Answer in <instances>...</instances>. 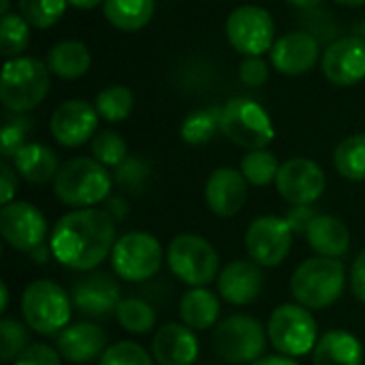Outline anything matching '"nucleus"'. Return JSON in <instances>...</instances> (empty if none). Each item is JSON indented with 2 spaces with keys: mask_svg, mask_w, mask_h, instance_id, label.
I'll return each instance as SVG.
<instances>
[{
  "mask_svg": "<svg viewBox=\"0 0 365 365\" xmlns=\"http://www.w3.org/2000/svg\"><path fill=\"white\" fill-rule=\"evenodd\" d=\"M0 13H2V15L9 13V0H0Z\"/></svg>",
  "mask_w": 365,
  "mask_h": 365,
  "instance_id": "nucleus-53",
  "label": "nucleus"
},
{
  "mask_svg": "<svg viewBox=\"0 0 365 365\" xmlns=\"http://www.w3.org/2000/svg\"><path fill=\"white\" fill-rule=\"evenodd\" d=\"M120 297V284L111 274L105 272H92L83 278H77L71 291L73 306L90 319H107L115 314L122 302Z\"/></svg>",
  "mask_w": 365,
  "mask_h": 365,
  "instance_id": "nucleus-15",
  "label": "nucleus"
},
{
  "mask_svg": "<svg viewBox=\"0 0 365 365\" xmlns=\"http://www.w3.org/2000/svg\"><path fill=\"white\" fill-rule=\"evenodd\" d=\"M21 317L34 334L53 336L68 327L73 317V302L53 280H34L24 289Z\"/></svg>",
  "mask_w": 365,
  "mask_h": 365,
  "instance_id": "nucleus-5",
  "label": "nucleus"
},
{
  "mask_svg": "<svg viewBox=\"0 0 365 365\" xmlns=\"http://www.w3.org/2000/svg\"><path fill=\"white\" fill-rule=\"evenodd\" d=\"M47 220L43 212L28 201H11L0 210V233L4 242L30 255L47 240Z\"/></svg>",
  "mask_w": 365,
  "mask_h": 365,
  "instance_id": "nucleus-13",
  "label": "nucleus"
},
{
  "mask_svg": "<svg viewBox=\"0 0 365 365\" xmlns=\"http://www.w3.org/2000/svg\"><path fill=\"white\" fill-rule=\"evenodd\" d=\"M323 75L334 86H355L365 79V38L342 36L325 49L321 60Z\"/></svg>",
  "mask_w": 365,
  "mask_h": 365,
  "instance_id": "nucleus-16",
  "label": "nucleus"
},
{
  "mask_svg": "<svg viewBox=\"0 0 365 365\" xmlns=\"http://www.w3.org/2000/svg\"><path fill=\"white\" fill-rule=\"evenodd\" d=\"M17 169L15 167H11L6 160H2L0 163V201H2V205H6V203H11L13 201V197H15V192H17Z\"/></svg>",
  "mask_w": 365,
  "mask_h": 365,
  "instance_id": "nucleus-44",
  "label": "nucleus"
},
{
  "mask_svg": "<svg viewBox=\"0 0 365 365\" xmlns=\"http://www.w3.org/2000/svg\"><path fill=\"white\" fill-rule=\"evenodd\" d=\"M96 111L107 122H122L135 107V96L126 86H109L96 96Z\"/></svg>",
  "mask_w": 365,
  "mask_h": 365,
  "instance_id": "nucleus-33",
  "label": "nucleus"
},
{
  "mask_svg": "<svg viewBox=\"0 0 365 365\" xmlns=\"http://www.w3.org/2000/svg\"><path fill=\"white\" fill-rule=\"evenodd\" d=\"M246 178L248 184L252 186H269L272 182H276L280 165L276 154H272L269 150H250L244 158H242V169H240Z\"/></svg>",
  "mask_w": 365,
  "mask_h": 365,
  "instance_id": "nucleus-32",
  "label": "nucleus"
},
{
  "mask_svg": "<svg viewBox=\"0 0 365 365\" xmlns=\"http://www.w3.org/2000/svg\"><path fill=\"white\" fill-rule=\"evenodd\" d=\"M351 289H353V295L365 304V248L357 255V259L353 261V267H351Z\"/></svg>",
  "mask_w": 365,
  "mask_h": 365,
  "instance_id": "nucleus-45",
  "label": "nucleus"
},
{
  "mask_svg": "<svg viewBox=\"0 0 365 365\" xmlns=\"http://www.w3.org/2000/svg\"><path fill=\"white\" fill-rule=\"evenodd\" d=\"M17 2H19V15H24L30 26L41 30L58 24L68 4V0H17Z\"/></svg>",
  "mask_w": 365,
  "mask_h": 365,
  "instance_id": "nucleus-35",
  "label": "nucleus"
},
{
  "mask_svg": "<svg viewBox=\"0 0 365 365\" xmlns=\"http://www.w3.org/2000/svg\"><path fill=\"white\" fill-rule=\"evenodd\" d=\"M154 0H105L103 13L107 21L122 32H137L145 28L154 15Z\"/></svg>",
  "mask_w": 365,
  "mask_h": 365,
  "instance_id": "nucleus-28",
  "label": "nucleus"
},
{
  "mask_svg": "<svg viewBox=\"0 0 365 365\" xmlns=\"http://www.w3.org/2000/svg\"><path fill=\"white\" fill-rule=\"evenodd\" d=\"M92 156L105 167H120L128 158V148L115 130H101L92 139Z\"/></svg>",
  "mask_w": 365,
  "mask_h": 365,
  "instance_id": "nucleus-36",
  "label": "nucleus"
},
{
  "mask_svg": "<svg viewBox=\"0 0 365 365\" xmlns=\"http://www.w3.org/2000/svg\"><path fill=\"white\" fill-rule=\"evenodd\" d=\"M28 325L15 321V319H2L0 323V359L4 364L15 361L30 344Z\"/></svg>",
  "mask_w": 365,
  "mask_h": 365,
  "instance_id": "nucleus-38",
  "label": "nucleus"
},
{
  "mask_svg": "<svg viewBox=\"0 0 365 365\" xmlns=\"http://www.w3.org/2000/svg\"><path fill=\"white\" fill-rule=\"evenodd\" d=\"M163 265V246L148 231H130L118 237L111 250V267L120 280L145 282Z\"/></svg>",
  "mask_w": 365,
  "mask_h": 365,
  "instance_id": "nucleus-10",
  "label": "nucleus"
},
{
  "mask_svg": "<svg viewBox=\"0 0 365 365\" xmlns=\"http://www.w3.org/2000/svg\"><path fill=\"white\" fill-rule=\"evenodd\" d=\"M252 365H299L295 359L284 357V355H269V357H261L259 361H255Z\"/></svg>",
  "mask_w": 365,
  "mask_h": 365,
  "instance_id": "nucleus-47",
  "label": "nucleus"
},
{
  "mask_svg": "<svg viewBox=\"0 0 365 365\" xmlns=\"http://www.w3.org/2000/svg\"><path fill=\"white\" fill-rule=\"evenodd\" d=\"M30 43V24L24 15L6 13L0 21V49L6 60L19 58V53Z\"/></svg>",
  "mask_w": 365,
  "mask_h": 365,
  "instance_id": "nucleus-34",
  "label": "nucleus"
},
{
  "mask_svg": "<svg viewBox=\"0 0 365 365\" xmlns=\"http://www.w3.org/2000/svg\"><path fill=\"white\" fill-rule=\"evenodd\" d=\"M150 165L139 156H128L120 167H115L113 182L128 195H141L150 180Z\"/></svg>",
  "mask_w": 365,
  "mask_h": 365,
  "instance_id": "nucleus-37",
  "label": "nucleus"
},
{
  "mask_svg": "<svg viewBox=\"0 0 365 365\" xmlns=\"http://www.w3.org/2000/svg\"><path fill=\"white\" fill-rule=\"evenodd\" d=\"M167 265L180 282L192 289L207 287L218 280L220 274L216 248L205 237L195 233H182L171 240L167 248Z\"/></svg>",
  "mask_w": 365,
  "mask_h": 365,
  "instance_id": "nucleus-6",
  "label": "nucleus"
},
{
  "mask_svg": "<svg viewBox=\"0 0 365 365\" xmlns=\"http://www.w3.org/2000/svg\"><path fill=\"white\" fill-rule=\"evenodd\" d=\"M338 173L351 182H365V133L344 139L334 152Z\"/></svg>",
  "mask_w": 365,
  "mask_h": 365,
  "instance_id": "nucleus-31",
  "label": "nucleus"
},
{
  "mask_svg": "<svg viewBox=\"0 0 365 365\" xmlns=\"http://www.w3.org/2000/svg\"><path fill=\"white\" fill-rule=\"evenodd\" d=\"M98 118L101 115H98L96 107H92L86 101L73 98V101L62 103L53 111V115L49 120V130H51V137L60 145L79 148L96 133Z\"/></svg>",
  "mask_w": 365,
  "mask_h": 365,
  "instance_id": "nucleus-17",
  "label": "nucleus"
},
{
  "mask_svg": "<svg viewBox=\"0 0 365 365\" xmlns=\"http://www.w3.org/2000/svg\"><path fill=\"white\" fill-rule=\"evenodd\" d=\"M201 365H216V364H201Z\"/></svg>",
  "mask_w": 365,
  "mask_h": 365,
  "instance_id": "nucleus-54",
  "label": "nucleus"
},
{
  "mask_svg": "<svg viewBox=\"0 0 365 365\" xmlns=\"http://www.w3.org/2000/svg\"><path fill=\"white\" fill-rule=\"evenodd\" d=\"M220 130L246 150H265L276 137L269 113L252 98L227 101L220 113Z\"/></svg>",
  "mask_w": 365,
  "mask_h": 365,
  "instance_id": "nucleus-9",
  "label": "nucleus"
},
{
  "mask_svg": "<svg viewBox=\"0 0 365 365\" xmlns=\"http://www.w3.org/2000/svg\"><path fill=\"white\" fill-rule=\"evenodd\" d=\"M49 66L38 58H11L2 66L0 101L11 113H26L38 107L49 92Z\"/></svg>",
  "mask_w": 365,
  "mask_h": 365,
  "instance_id": "nucleus-4",
  "label": "nucleus"
},
{
  "mask_svg": "<svg viewBox=\"0 0 365 365\" xmlns=\"http://www.w3.org/2000/svg\"><path fill=\"white\" fill-rule=\"evenodd\" d=\"M13 167L28 184H36V186H43L51 180H56V175L60 171L56 152L43 143H26L15 154Z\"/></svg>",
  "mask_w": 365,
  "mask_h": 365,
  "instance_id": "nucleus-25",
  "label": "nucleus"
},
{
  "mask_svg": "<svg viewBox=\"0 0 365 365\" xmlns=\"http://www.w3.org/2000/svg\"><path fill=\"white\" fill-rule=\"evenodd\" d=\"M263 269L255 261H231L218 274L216 287L225 302L231 306H248L259 299L263 291Z\"/></svg>",
  "mask_w": 365,
  "mask_h": 365,
  "instance_id": "nucleus-20",
  "label": "nucleus"
},
{
  "mask_svg": "<svg viewBox=\"0 0 365 365\" xmlns=\"http://www.w3.org/2000/svg\"><path fill=\"white\" fill-rule=\"evenodd\" d=\"M267 338L284 357H304L319 342V327L308 308L299 304L278 306L267 321Z\"/></svg>",
  "mask_w": 365,
  "mask_h": 365,
  "instance_id": "nucleus-8",
  "label": "nucleus"
},
{
  "mask_svg": "<svg viewBox=\"0 0 365 365\" xmlns=\"http://www.w3.org/2000/svg\"><path fill=\"white\" fill-rule=\"evenodd\" d=\"M28 257H30L34 263H38V265H45V263L49 261V257H53V255H51V248H49V244H43V246H38L36 250H32Z\"/></svg>",
  "mask_w": 365,
  "mask_h": 365,
  "instance_id": "nucleus-48",
  "label": "nucleus"
},
{
  "mask_svg": "<svg viewBox=\"0 0 365 365\" xmlns=\"http://www.w3.org/2000/svg\"><path fill=\"white\" fill-rule=\"evenodd\" d=\"M319 214H321V212H319L314 205H291V210L284 214V220H287L289 229L293 231V235L306 237L310 225L314 222V218H317Z\"/></svg>",
  "mask_w": 365,
  "mask_h": 365,
  "instance_id": "nucleus-41",
  "label": "nucleus"
},
{
  "mask_svg": "<svg viewBox=\"0 0 365 365\" xmlns=\"http://www.w3.org/2000/svg\"><path fill=\"white\" fill-rule=\"evenodd\" d=\"M276 188L291 205H314L327 188L325 171L310 158H291L280 165Z\"/></svg>",
  "mask_w": 365,
  "mask_h": 365,
  "instance_id": "nucleus-14",
  "label": "nucleus"
},
{
  "mask_svg": "<svg viewBox=\"0 0 365 365\" xmlns=\"http://www.w3.org/2000/svg\"><path fill=\"white\" fill-rule=\"evenodd\" d=\"M240 79L248 88H261L269 79V68L261 58H255V56L244 58L240 64Z\"/></svg>",
  "mask_w": 365,
  "mask_h": 365,
  "instance_id": "nucleus-43",
  "label": "nucleus"
},
{
  "mask_svg": "<svg viewBox=\"0 0 365 365\" xmlns=\"http://www.w3.org/2000/svg\"><path fill=\"white\" fill-rule=\"evenodd\" d=\"M152 357L158 365H195L199 359V340L195 329L184 323H169L154 334Z\"/></svg>",
  "mask_w": 365,
  "mask_h": 365,
  "instance_id": "nucleus-21",
  "label": "nucleus"
},
{
  "mask_svg": "<svg viewBox=\"0 0 365 365\" xmlns=\"http://www.w3.org/2000/svg\"><path fill=\"white\" fill-rule=\"evenodd\" d=\"M222 107H207L188 113L180 126V137L188 145H205L220 130Z\"/></svg>",
  "mask_w": 365,
  "mask_h": 365,
  "instance_id": "nucleus-29",
  "label": "nucleus"
},
{
  "mask_svg": "<svg viewBox=\"0 0 365 365\" xmlns=\"http://www.w3.org/2000/svg\"><path fill=\"white\" fill-rule=\"evenodd\" d=\"M248 199V182L233 167L216 169L205 182V203L218 218H233Z\"/></svg>",
  "mask_w": 365,
  "mask_h": 365,
  "instance_id": "nucleus-18",
  "label": "nucleus"
},
{
  "mask_svg": "<svg viewBox=\"0 0 365 365\" xmlns=\"http://www.w3.org/2000/svg\"><path fill=\"white\" fill-rule=\"evenodd\" d=\"M346 287V269L340 259L312 257L306 259L291 278L295 302L308 310H325L334 306Z\"/></svg>",
  "mask_w": 365,
  "mask_h": 365,
  "instance_id": "nucleus-3",
  "label": "nucleus"
},
{
  "mask_svg": "<svg viewBox=\"0 0 365 365\" xmlns=\"http://www.w3.org/2000/svg\"><path fill=\"white\" fill-rule=\"evenodd\" d=\"M56 349L71 364H90L107 351V336L96 323H75L58 334Z\"/></svg>",
  "mask_w": 365,
  "mask_h": 365,
  "instance_id": "nucleus-22",
  "label": "nucleus"
},
{
  "mask_svg": "<svg viewBox=\"0 0 365 365\" xmlns=\"http://www.w3.org/2000/svg\"><path fill=\"white\" fill-rule=\"evenodd\" d=\"M319 53H321L319 41L310 32L297 30V32H289L280 36L274 43L269 58L278 73L295 77V75H304L312 71L314 64L319 62Z\"/></svg>",
  "mask_w": 365,
  "mask_h": 365,
  "instance_id": "nucleus-19",
  "label": "nucleus"
},
{
  "mask_svg": "<svg viewBox=\"0 0 365 365\" xmlns=\"http://www.w3.org/2000/svg\"><path fill=\"white\" fill-rule=\"evenodd\" d=\"M306 240L319 257H327V259H340L351 248L349 227L340 218L329 214H319L314 218Z\"/></svg>",
  "mask_w": 365,
  "mask_h": 365,
  "instance_id": "nucleus-23",
  "label": "nucleus"
},
{
  "mask_svg": "<svg viewBox=\"0 0 365 365\" xmlns=\"http://www.w3.org/2000/svg\"><path fill=\"white\" fill-rule=\"evenodd\" d=\"M220 317V299L207 287L190 289L180 299V319L195 331L212 329Z\"/></svg>",
  "mask_w": 365,
  "mask_h": 365,
  "instance_id": "nucleus-26",
  "label": "nucleus"
},
{
  "mask_svg": "<svg viewBox=\"0 0 365 365\" xmlns=\"http://www.w3.org/2000/svg\"><path fill=\"white\" fill-rule=\"evenodd\" d=\"M0 291H2V297H0V310H2V312H6V306H9V287H6V282H2Z\"/></svg>",
  "mask_w": 365,
  "mask_h": 365,
  "instance_id": "nucleus-51",
  "label": "nucleus"
},
{
  "mask_svg": "<svg viewBox=\"0 0 365 365\" xmlns=\"http://www.w3.org/2000/svg\"><path fill=\"white\" fill-rule=\"evenodd\" d=\"M115 319L120 327L133 336H145L154 329L156 325V312L154 308L141 299V297H126L120 302L115 310Z\"/></svg>",
  "mask_w": 365,
  "mask_h": 365,
  "instance_id": "nucleus-30",
  "label": "nucleus"
},
{
  "mask_svg": "<svg viewBox=\"0 0 365 365\" xmlns=\"http://www.w3.org/2000/svg\"><path fill=\"white\" fill-rule=\"evenodd\" d=\"M113 186V175L94 158H71L60 165V171L53 180V192L60 203L83 210L94 207L109 199Z\"/></svg>",
  "mask_w": 365,
  "mask_h": 365,
  "instance_id": "nucleus-2",
  "label": "nucleus"
},
{
  "mask_svg": "<svg viewBox=\"0 0 365 365\" xmlns=\"http://www.w3.org/2000/svg\"><path fill=\"white\" fill-rule=\"evenodd\" d=\"M58 349H51L47 344H30L13 365H62Z\"/></svg>",
  "mask_w": 365,
  "mask_h": 365,
  "instance_id": "nucleus-42",
  "label": "nucleus"
},
{
  "mask_svg": "<svg viewBox=\"0 0 365 365\" xmlns=\"http://www.w3.org/2000/svg\"><path fill=\"white\" fill-rule=\"evenodd\" d=\"M267 327L248 314H231L216 325L214 351L231 365H252L267 349Z\"/></svg>",
  "mask_w": 365,
  "mask_h": 365,
  "instance_id": "nucleus-7",
  "label": "nucleus"
},
{
  "mask_svg": "<svg viewBox=\"0 0 365 365\" xmlns=\"http://www.w3.org/2000/svg\"><path fill=\"white\" fill-rule=\"evenodd\" d=\"M312 353L314 365H364V346L346 329H331L321 336Z\"/></svg>",
  "mask_w": 365,
  "mask_h": 365,
  "instance_id": "nucleus-24",
  "label": "nucleus"
},
{
  "mask_svg": "<svg viewBox=\"0 0 365 365\" xmlns=\"http://www.w3.org/2000/svg\"><path fill=\"white\" fill-rule=\"evenodd\" d=\"M336 2L342 6H361V4H365V0H336Z\"/></svg>",
  "mask_w": 365,
  "mask_h": 365,
  "instance_id": "nucleus-52",
  "label": "nucleus"
},
{
  "mask_svg": "<svg viewBox=\"0 0 365 365\" xmlns=\"http://www.w3.org/2000/svg\"><path fill=\"white\" fill-rule=\"evenodd\" d=\"M244 244L250 261L261 267H278L291 252L293 231L284 218L259 216L248 225Z\"/></svg>",
  "mask_w": 365,
  "mask_h": 365,
  "instance_id": "nucleus-12",
  "label": "nucleus"
},
{
  "mask_svg": "<svg viewBox=\"0 0 365 365\" xmlns=\"http://www.w3.org/2000/svg\"><path fill=\"white\" fill-rule=\"evenodd\" d=\"M47 66L62 79H77L90 71V49L81 41H60L47 51Z\"/></svg>",
  "mask_w": 365,
  "mask_h": 365,
  "instance_id": "nucleus-27",
  "label": "nucleus"
},
{
  "mask_svg": "<svg viewBox=\"0 0 365 365\" xmlns=\"http://www.w3.org/2000/svg\"><path fill=\"white\" fill-rule=\"evenodd\" d=\"M28 130H30V120H26L21 113L6 118L2 133H0V150L4 158H15V154L26 145Z\"/></svg>",
  "mask_w": 365,
  "mask_h": 365,
  "instance_id": "nucleus-40",
  "label": "nucleus"
},
{
  "mask_svg": "<svg viewBox=\"0 0 365 365\" xmlns=\"http://www.w3.org/2000/svg\"><path fill=\"white\" fill-rule=\"evenodd\" d=\"M103 2L105 0H68V4L75 6V9H94V6H98Z\"/></svg>",
  "mask_w": 365,
  "mask_h": 365,
  "instance_id": "nucleus-50",
  "label": "nucleus"
},
{
  "mask_svg": "<svg viewBox=\"0 0 365 365\" xmlns=\"http://www.w3.org/2000/svg\"><path fill=\"white\" fill-rule=\"evenodd\" d=\"M289 4H293L295 9H302V11H312V9H319V4L323 0H287Z\"/></svg>",
  "mask_w": 365,
  "mask_h": 365,
  "instance_id": "nucleus-49",
  "label": "nucleus"
},
{
  "mask_svg": "<svg viewBox=\"0 0 365 365\" xmlns=\"http://www.w3.org/2000/svg\"><path fill=\"white\" fill-rule=\"evenodd\" d=\"M276 36V24L267 9L257 4H242L231 11L227 17V38L231 47L250 58H261L265 51H272Z\"/></svg>",
  "mask_w": 365,
  "mask_h": 365,
  "instance_id": "nucleus-11",
  "label": "nucleus"
},
{
  "mask_svg": "<svg viewBox=\"0 0 365 365\" xmlns=\"http://www.w3.org/2000/svg\"><path fill=\"white\" fill-rule=\"evenodd\" d=\"M98 365H154V357L141 344L122 340L107 346Z\"/></svg>",
  "mask_w": 365,
  "mask_h": 365,
  "instance_id": "nucleus-39",
  "label": "nucleus"
},
{
  "mask_svg": "<svg viewBox=\"0 0 365 365\" xmlns=\"http://www.w3.org/2000/svg\"><path fill=\"white\" fill-rule=\"evenodd\" d=\"M115 220L98 207L64 214L49 237L53 259L73 272L96 269L115 246Z\"/></svg>",
  "mask_w": 365,
  "mask_h": 365,
  "instance_id": "nucleus-1",
  "label": "nucleus"
},
{
  "mask_svg": "<svg viewBox=\"0 0 365 365\" xmlns=\"http://www.w3.org/2000/svg\"><path fill=\"white\" fill-rule=\"evenodd\" d=\"M113 220H122L126 218V212H128V205L122 197H111L107 199V210H105Z\"/></svg>",
  "mask_w": 365,
  "mask_h": 365,
  "instance_id": "nucleus-46",
  "label": "nucleus"
}]
</instances>
